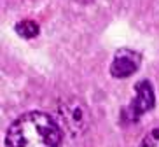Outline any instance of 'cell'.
Masks as SVG:
<instances>
[{"label": "cell", "mask_w": 159, "mask_h": 147, "mask_svg": "<svg viewBox=\"0 0 159 147\" xmlns=\"http://www.w3.org/2000/svg\"><path fill=\"white\" fill-rule=\"evenodd\" d=\"M142 63L140 53L133 51V49H119L114 54V60L110 63V74L116 79H126L133 76Z\"/></svg>", "instance_id": "277c9868"}, {"label": "cell", "mask_w": 159, "mask_h": 147, "mask_svg": "<svg viewBox=\"0 0 159 147\" xmlns=\"http://www.w3.org/2000/svg\"><path fill=\"white\" fill-rule=\"evenodd\" d=\"M138 147H159V128L150 130V131L142 138V142L138 144Z\"/></svg>", "instance_id": "8992f818"}, {"label": "cell", "mask_w": 159, "mask_h": 147, "mask_svg": "<svg viewBox=\"0 0 159 147\" xmlns=\"http://www.w3.org/2000/svg\"><path fill=\"white\" fill-rule=\"evenodd\" d=\"M16 32L25 39H33L35 35H39V25L32 19H23L16 25Z\"/></svg>", "instance_id": "5b68a950"}, {"label": "cell", "mask_w": 159, "mask_h": 147, "mask_svg": "<svg viewBox=\"0 0 159 147\" xmlns=\"http://www.w3.org/2000/svg\"><path fill=\"white\" fill-rule=\"evenodd\" d=\"M56 121L61 131L70 138L82 137L89 128L91 116L89 110L80 100L77 98H63L58 105Z\"/></svg>", "instance_id": "7a4b0ae2"}, {"label": "cell", "mask_w": 159, "mask_h": 147, "mask_svg": "<svg viewBox=\"0 0 159 147\" xmlns=\"http://www.w3.org/2000/svg\"><path fill=\"white\" fill-rule=\"evenodd\" d=\"M152 107H154V90H152L150 82L142 81L136 84L135 98L128 105V109L124 110V116L128 117V121H136Z\"/></svg>", "instance_id": "3957f363"}, {"label": "cell", "mask_w": 159, "mask_h": 147, "mask_svg": "<svg viewBox=\"0 0 159 147\" xmlns=\"http://www.w3.org/2000/svg\"><path fill=\"white\" fill-rule=\"evenodd\" d=\"M63 131L56 117L42 110L25 112L11 123L5 147H60Z\"/></svg>", "instance_id": "6da1fadb"}]
</instances>
